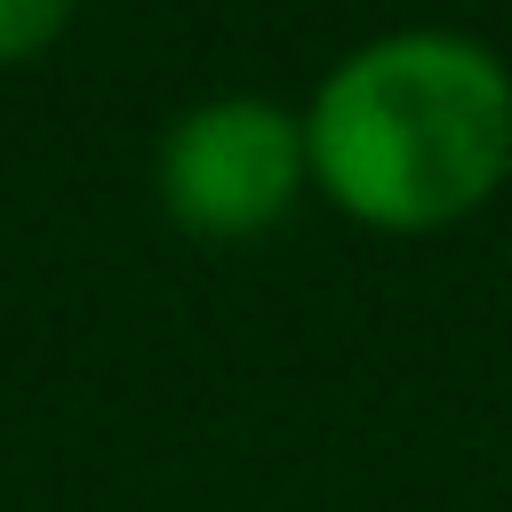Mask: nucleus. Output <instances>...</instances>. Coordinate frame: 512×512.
<instances>
[{"label": "nucleus", "instance_id": "1", "mask_svg": "<svg viewBox=\"0 0 512 512\" xmlns=\"http://www.w3.org/2000/svg\"><path fill=\"white\" fill-rule=\"evenodd\" d=\"M312 184L368 232H440L512 176V64L440 24L376 32L304 104Z\"/></svg>", "mask_w": 512, "mask_h": 512}, {"label": "nucleus", "instance_id": "2", "mask_svg": "<svg viewBox=\"0 0 512 512\" xmlns=\"http://www.w3.org/2000/svg\"><path fill=\"white\" fill-rule=\"evenodd\" d=\"M312 184L304 112L272 96H208L160 136V208L200 240L272 232Z\"/></svg>", "mask_w": 512, "mask_h": 512}, {"label": "nucleus", "instance_id": "3", "mask_svg": "<svg viewBox=\"0 0 512 512\" xmlns=\"http://www.w3.org/2000/svg\"><path fill=\"white\" fill-rule=\"evenodd\" d=\"M80 0H0V64H32L40 48L64 40Z\"/></svg>", "mask_w": 512, "mask_h": 512}]
</instances>
